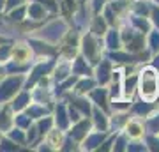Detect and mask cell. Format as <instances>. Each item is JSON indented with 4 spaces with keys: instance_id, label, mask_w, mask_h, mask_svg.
I'll use <instances>...</instances> for the list:
<instances>
[{
    "instance_id": "6da1fadb",
    "label": "cell",
    "mask_w": 159,
    "mask_h": 152,
    "mask_svg": "<svg viewBox=\"0 0 159 152\" xmlns=\"http://www.w3.org/2000/svg\"><path fill=\"white\" fill-rule=\"evenodd\" d=\"M140 94L147 103H152L159 94V76L154 69H145L140 76Z\"/></svg>"
},
{
    "instance_id": "7a4b0ae2",
    "label": "cell",
    "mask_w": 159,
    "mask_h": 152,
    "mask_svg": "<svg viewBox=\"0 0 159 152\" xmlns=\"http://www.w3.org/2000/svg\"><path fill=\"white\" fill-rule=\"evenodd\" d=\"M20 83H21V78H9V80H6L4 85L0 87V99H7L9 96H12V94L18 90Z\"/></svg>"
},
{
    "instance_id": "3957f363",
    "label": "cell",
    "mask_w": 159,
    "mask_h": 152,
    "mask_svg": "<svg viewBox=\"0 0 159 152\" xmlns=\"http://www.w3.org/2000/svg\"><path fill=\"white\" fill-rule=\"evenodd\" d=\"M83 50H85V55L89 58H94L96 57V41L92 39V37H85L83 39Z\"/></svg>"
},
{
    "instance_id": "277c9868",
    "label": "cell",
    "mask_w": 159,
    "mask_h": 152,
    "mask_svg": "<svg viewBox=\"0 0 159 152\" xmlns=\"http://www.w3.org/2000/svg\"><path fill=\"white\" fill-rule=\"evenodd\" d=\"M108 69H110L108 62H102L101 66H99V69H97V78H99L101 83H104V81L108 80Z\"/></svg>"
},
{
    "instance_id": "5b68a950",
    "label": "cell",
    "mask_w": 159,
    "mask_h": 152,
    "mask_svg": "<svg viewBox=\"0 0 159 152\" xmlns=\"http://www.w3.org/2000/svg\"><path fill=\"white\" fill-rule=\"evenodd\" d=\"M92 97H94V101H97L99 106L106 108V92H104V90H96V92L92 94Z\"/></svg>"
},
{
    "instance_id": "8992f818",
    "label": "cell",
    "mask_w": 159,
    "mask_h": 152,
    "mask_svg": "<svg viewBox=\"0 0 159 152\" xmlns=\"http://www.w3.org/2000/svg\"><path fill=\"white\" fill-rule=\"evenodd\" d=\"M119 92H120V73H115V76H113V90H111V96H113V97H119Z\"/></svg>"
},
{
    "instance_id": "52a82bcc",
    "label": "cell",
    "mask_w": 159,
    "mask_h": 152,
    "mask_svg": "<svg viewBox=\"0 0 159 152\" xmlns=\"http://www.w3.org/2000/svg\"><path fill=\"white\" fill-rule=\"evenodd\" d=\"M94 115H96V122H97V127H99V129H106V118H104V115H102L101 112H94Z\"/></svg>"
},
{
    "instance_id": "ba28073f",
    "label": "cell",
    "mask_w": 159,
    "mask_h": 152,
    "mask_svg": "<svg viewBox=\"0 0 159 152\" xmlns=\"http://www.w3.org/2000/svg\"><path fill=\"white\" fill-rule=\"evenodd\" d=\"M30 16L34 18V20H39L43 16V7L39 4H34V6H30Z\"/></svg>"
},
{
    "instance_id": "9c48e42d",
    "label": "cell",
    "mask_w": 159,
    "mask_h": 152,
    "mask_svg": "<svg viewBox=\"0 0 159 152\" xmlns=\"http://www.w3.org/2000/svg\"><path fill=\"white\" fill-rule=\"evenodd\" d=\"M87 127H89V124H87V122H81V124H80L78 127L73 131V136H74V138H81V136L87 133V131H85Z\"/></svg>"
},
{
    "instance_id": "30bf717a",
    "label": "cell",
    "mask_w": 159,
    "mask_h": 152,
    "mask_svg": "<svg viewBox=\"0 0 159 152\" xmlns=\"http://www.w3.org/2000/svg\"><path fill=\"white\" fill-rule=\"evenodd\" d=\"M27 99H29V96H27V94H23V96L18 97V101L14 103V110H20V108L25 106V104H27Z\"/></svg>"
},
{
    "instance_id": "8fae6325",
    "label": "cell",
    "mask_w": 159,
    "mask_h": 152,
    "mask_svg": "<svg viewBox=\"0 0 159 152\" xmlns=\"http://www.w3.org/2000/svg\"><path fill=\"white\" fill-rule=\"evenodd\" d=\"M94 32H96V34H102V32H104V23L101 21V18H97V20H96V27H94Z\"/></svg>"
},
{
    "instance_id": "7c38bea8",
    "label": "cell",
    "mask_w": 159,
    "mask_h": 152,
    "mask_svg": "<svg viewBox=\"0 0 159 152\" xmlns=\"http://www.w3.org/2000/svg\"><path fill=\"white\" fill-rule=\"evenodd\" d=\"M110 48H117V44H119V39H117V35H115V32H111L110 34V41H108Z\"/></svg>"
},
{
    "instance_id": "4fadbf2b",
    "label": "cell",
    "mask_w": 159,
    "mask_h": 152,
    "mask_svg": "<svg viewBox=\"0 0 159 152\" xmlns=\"http://www.w3.org/2000/svg\"><path fill=\"white\" fill-rule=\"evenodd\" d=\"M140 129H142V127H140L138 124H129V133H131L133 136H138V135H140Z\"/></svg>"
},
{
    "instance_id": "5bb4252c",
    "label": "cell",
    "mask_w": 159,
    "mask_h": 152,
    "mask_svg": "<svg viewBox=\"0 0 159 152\" xmlns=\"http://www.w3.org/2000/svg\"><path fill=\"white\" fill-rule=\"evenodd\" d=\"M90 87H92V81H83V83H80L78 92H85V90H89Z\"/></svg>"
},
{
    "instance_id": "9a60e30c",
    "label": "cell",
    "mask_w": 159,
    "mask_h": 152,
    "mask_svg": "<svg viewBox=\"0 0 159 152\" xmlns=\"http://www.w3.org/2000/svg\"><path fill=\"white\" fill-rule=\"evenodd\" d=\"M99 140H102V136H101V135H97V136H92L90 140H89V147H96L97 143H99Z\"/></svg>"
},
{
    "instance_id": "2e32d148",
    "label": "cell",
    "mask_w": 159,
    "mask_h": 152,
    "mask_svg": "<svg viewBox=\"0 0 159 152\" xmlns=\"http://www.w3.org/2000/svg\"><path fill=\"white\" fill-rule=\"evenodd\" d=\"M150 44H152V50H157V48H159V35L157 34H152V41H150Z\"/></svg>"
},
{
    "instance_id": "e0dca14e",
    "label": "cell",
    "mask_w": 159,
    "mask_h": 152,
    "mask_svg": "<svg viewBox=\"0 0 159 152\" xmlns=\"http://www.w3.org/2000/svg\"><path fill=\"white\" fill-rule=\"evenodd\" d=\"M58 115H60V126H66V113H64V108H58Z\"/></svg>"
},
{
    "instance_id": "ac0fdd59",
    "label": "cell",
    "mask_w": 159,
    "mask_h": 152,
    "mask_svg": "<svg viewBox=\"0 0 159 152\" xmlns=\"http://www.w3.org/2000/svg\"><path fill=\"white\" fill-rule=\"evenodd\" d=\"M12 138H14V140H18V141H20V143H23V135H21V133H20V131H16V133H12Z\"/></svg>"
},
{
    "instance_id": "d6986e66",
    "label": "cell",
    "mask_w": 159,
    "mask_h": 152,
    "mask_svg": "<svg viewBox=\"0 0 159 152\" xmlns=\"http://www.w3.org/2000/svg\"><path fill=\"white\" fill-rule=\"evenodd\" d=\"M41 129H48V127H50V120H48V118H46V120H43V122H41V126H39ZM44 131H43V133H44Z\"/></svg>"
},
{
    "instance_id": "ffe728a7",
    "label": "cell",
    "mask_w": 159,
    "mask_h": 152,
    "mask_svg": "<svg viewBox=\"0 0 159 152\" xmlns=\"http://www.w3.org/2000/svg\"><path fill=\"white\" fill-rule=\"evenodd\" d=\"M152 14H154V23H156V25L159 27V9H154Z\"/></svg>"
},
{
    "instance_id": "44dd1931",
    "label": "cell",
    "mask_w": 159,
    "mask_h": 152,
    "mask_svg": "<svg viewBox=\"0 0 159 152\" xmlns=\"http://www.w3.org/2000/svg\"><path fill=\"white\" fill-rule=\"evenodd\" d=\"M2 149H16V145H12L11 141H4V145H2Z\"/></svg>"
},
{
    "instance_id": "7402d4cb",
    "label": "cell",
    "mask_w": 159,
    "mask_h": 152,
    "mask_svg": "<svg viewBox=\"0 0 159 152\" xmlns=\"http://www.w3.org/2000/svg\"><path fill=\"white\" fill-rule=\"evenodd\" d=\"M150 127H152V129H159V118H156V120L150 122Z\"/></svg>"
},
{
    "instance_id": "603a6c76",
    "label": "cell",
    "mask_w": 159,
    "mask_h": 152,
    "mask_svg": "<svg viewBox=\"0 0 159 152\" xmlns=\"http://www.w3.org/2000/svg\"><path fill=\"white\" fill-rule=\"evenodd\" d=\"M124 145H125V140H124V138H120V140H119V143H117V150H120V149H124Z\"/></svg>"
},
{
    "instance_id": "cb8c5ba5",
    "label": "cell",
    "mask_w": 159,
    "mask_h": 152,
    "mask_svg": "<svg viewBox=\"0 0 159 152\" xmlns=\"http://www.w3.org/2000/svg\"><path fill=\"white\" fill-rule=\"evenodd\" d=\"M148 143L152 145V149H159V141H156L154 138H150V140H148Z\"/></svg>"
},
{
    "instance_id": "d4e9b609",
    "label": "cell",
    "mask_w": 159,
    "mask_h": 152,
    "mask_svg": "<svg viewBox=\"0 0 159 152\" xmlns=\"http://www.w3.org/2000/svg\"><path fill=\"white\" fill-rule=\"evenodd\" d=\"M23 0H9V7H14V6H18V4H21Z\"/></svg>"
},
{
    "instance_id": "484cf974",
    "label": "cell",
    "mask_w": 159,
    "mask_h": 152,
    "mask_svg": "<svg viewBox=\"0 0 159 152\" xmlns=\"http://www.w3.org/2000/svg\"><path fill=\"white\" fill-rule=\"evenodd\" d=\"M101 6H102V0H96V2H94V7H96V9H99Z\"/></svg>"
}]
</instances>
